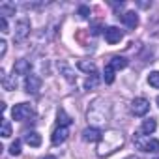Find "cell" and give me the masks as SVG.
<instances>
[{
    "instance_id": "cell-9",
    "label": "cell",
    "mask_w": 159,
    "mask_h": 159,
    "mask_svg": "<svg viewBox=\"0 0 159 159\" xmlns=\"http://www.w3.org/2000/svg\"><path fill=\"white\" fill-rule=\"evenodd\" d=\"M101 137H103V133H101L98 127H86V129L83 131V139H84L86 142H99Z\"/></svg>"
},
{
    "instance_id": "cell-23",
    "label": "cell",
    "mask_w": 159,
    "mask_h": 159,
    "mask_svg": "<svg viewBox=\"0 0 159 159\" xmlns=\"http://www.w3.org/2000/svg\"><path fill=\"white\" fill-rule=\"evenodd\" d=\"M10 153H11V155H19V153H21V140L11 142V146H10Z\"/></svg>"
},
{
    "instance_id": "cell-24",
    "label": "cell",
    "mask_w": 159,
    "mask_h": 159,
    "mask_svg": "<svg viewBox=\"0 0 159 159\" xmlns=\"http://www.w3.org/2000/svg\"><path fill=\"white\" fill-rule=\"evenodd\" d=\"M79 15H81L83 19H88V15H90V8H88V6H81V8H79Z\"/></svg>"
},
{
    "instance_id": "cell-5",
    "label": "cell",
    "mask_w": 159,
    "mask_h": 159,
    "mask_svg": "<svg viewBox=\"0 0 159 159\" xmlns=\"http://www.w3.org/2000/svg\"><path fill=\"white\" fill-rule=\"evenodd\" d=\"M135 144L139 146V150L142 152H152V153H157L159 152V140L157 139H137Z\"/></svg>"
},
{
    "instance_id": "cell-27",
    "label": "cell",
    "mask_w": 159,
    "mask_h": 159,
    "mask_svg": "<svg viewBox=\"0 0 159 159\" xmlns=\"http://www.w3.org/2000/svg\"><path fill=\"white\" fill-rule=\"evenodd\" d=\"M41 159H56L54 155H45V157H41Z\"/></svg>"
},
{
    "instance_id": "cell-26",
    "label": "cell",
    "mask_w": 159,
    "mask_h": 159,
    "mask_svg": "<svg viewBox=\"0 0 159 159\" xmlns=\"http://www.w3.org/2000/svg\"><path fill=\"white\" fill-rule=\"evenodd\" d=\"M6 47H8V43H6L4 39H0V56L6 54Z\"/></svg>"
},
{
    "instance_id": "cell-21",
    "label": "cell",
    "mask_w": 159,
    "mask_h": 159,
    "mask_svg": "<svg viewBox=\"0 0 159 159\" xmlns=\"http://www.w3.org/2000/svg\"><path fill=\"white\" fill-rule=\"evenodd\" d=\"M2 137H4V139L11 137V124H10V120H6V118H2Z\"/></svg>"
},
{
    "instance_id": "cell-10",
    "label": "cell",
    "mask_w": 159,
    "mask_h": 159,
    "mask_svg": "<svg viewBox=\"0 0 159 159\" xmlns=\"http://www.w3.org/2000/svg\"><path fill=\"white\" fill-rule=\"evenodd\" d=\"M122 21H124V25H125L127 28H131V30H135V28L139 26V15H137L135 11L124 13V15H122Z\"/></svg>"
},
{
    "instance_id": "cell-20",
    "label": "cell",
    "mask_w": 159,
    "mask_h": 159,
    "mask_svg": "<svg viewBox=\"0 0 159 159\" xmlns=\"http://www.w3.org/2000/svg\"><path fill=\"white\" fill-rule=\"evenodd\" d=\"M148 84L153 88H159V71H152L148 75Z\"/></svg>"
},
{
    "instance_id": "cell-14",
    "label": "cell",
    "mask_w": 159,
    "mask_h": 159,
    "mask_svg": "<svg viewBox=\"0 0 159 159\" xmlns=\"http://www.w3.org/2000/svg\"><path fill=\"white\" fill-rule=\"evenodd\" d=\"M155 127H157V122H155L153 118H148V120L142 122V125H140V133H142V135H150V133L155 131Z\"/></svg>"
},
{
    "instance_id": "cell-18",
    "label": "cell",
    "mask_w": 159,
    "mask_h": 159,
    "mask_svg": "<svg viewBox=\"0 0 159 159\" xmlns=\"http://www.w3.org/2000/svg\"><path fill=\"white\" fill-rule=\"evenodd\" d=\"M103 79H105V83H107V84H112V83H114V69H112L109 64L105 66V71H103Z\"/></svg>"
},
{
    "instance_id": "cell-16",
    "label": "cell",
    "mask_w": 159,
    "mask_h": 159,
    "mask_svg": "<svg viewBox=\"0 0 159 159\" xmlns=\"http://www.w3.org/2000/svg\"><path fill=\"white\" fill-rule=\"evenodd\" d=\"M98 84H99V75H98V73H92V75L86 77V81H84V88H86V90H92V88H96Z\"/></svg>"
},
{
    "instance_id": "cell-28",
    "label": "cell",
    "mask_w": 159,
    "mask_h": 159,
    "mask_svg": "<svg viewBox=\"0 0 159 159\" xmlns=\"http://www.w3.org/2000/svg\"><path fill=\"white\" fill-rule=\"evenodd\" d=\"M125 159H139V157H135V155H129V157H125Z\"/></svg>"
},
{
    "instance_id": "cell-29",
    "label": "cell",
    "mask_w": 159,
    "mask_h": 159,
    "mask_svg": "<svg viewBox=\"0 0 159 159\" xmlns=\"http://www.w3.org/2000/svg\"><path fill=\"white\" fill-rule=\"evenodd\" d=\"M155 101H157V105H159V96H157V99H155Z\"/></svg>"
},
{
    "instance_id": "cell-13",
    "label": "cell",
    "mask_w": 159,
    "mask_h": 159,
    "mask_svg": "<svg viewBox=\"0 0 159 159\" xmlns=\"http://www.w3.org/2000/svg\"><path fill=\"white\" fill-rule=\"evenodd\" d=\"M109 66H111L114 71H120V69L127 67V58H124V56H114V58H111Z\"/></svg>"
},
{
    "instance_id": "cell-12",
    "label": "cell",
    "mask_w": 159,
    "mask_h": 159,
    "mask_svg": "<svg viewBox=\"0 0 159 159\" xmlns=\"http://www.w3.org/2000/svg\"><path fill=\"white\" fill-rule=\"evenodd\" d=\"M25 142L30 144V146H34V148H38V146L41 144V135H39L38 131H28V133L25 135Z\"/></svg>"
},
{
    "instance_id": "cell-6",
    "label": "cell",
    "mask_w": 159,
    "mask_h": 159,
    "mask_svg": "<svg viewBox=\"0 0 159 159\" xmlns=\"http://www.w3.org/2000/svg\"><path fill=\"white\" fill-rule=\"evenodd\" d=\"M41 88V79L34 73H30L28 77H25V90L28 94H38Z\"/></svg>"
},
{
    "instance_id": "cell-1",
    "label": "cell",
    "mask_w": 159,
    "mask_h": 159,
    "mask_svg": "<svg viewBox=\"0 0 159 159\" xmlns=\"http://www.w3.org/2000/svg\"><path fill=\"white\" fill-rule=\"evenodd\" d=\"M122 144H124V135H122L120 131L103 133V137H101V140H99V146H98V155H99V157L111 155V153H114Z\"/></svg>"
},
{
    "instance_id": "cell-25",
    "label": "cell",
    "mask_w": 159,
    "mask_h": 159,
    "mask_svg": "<svg viewBox=\"0 0 159 159\" xmlns=\"http://www.w3.org/2000/svg\"><path fill=\"white\" fill-rule=\"evenodd\" d=\"M0 30H2L4 34L8 32V21H6V17H0Z\"/></svg>"
},
{
    "instance_id": "cell-3",
    "label": "cell",
    "mask_w": 159,
    "mask_h": 159,
    "mask_svg": "<svg viewBox=\"0 0 159 159\" xmlns=\"http://www.w3.org/2000/svg\"><path fill=\"white\" fill-rule=\"evenodd\" d=\"M28 34H30V21L26 19V17H23V19H19L17 21V25H15V41L17 43H23L26 38H28Z\"/></svg>"
},
{
    "instance_id": "cell-17",
    "label": "cell",
    "mask_w": 159,
    "mask_h": 159,
    "mask_svg": "<svg viewBox=\"0 0 159 159\" xmlns=\"http://www.w3.org/2000/svg\"><path fill=\"white\" fill-rule=\"evenodd\" d=\"M0 15H2V17H6V15H15V6L10 4V2L0 4Z\"/></svg>"
},
{
    "instance_id": "cell-4",
    "label": "cell",
    "mask_w": 159,
    "mask_h": 159,
    "mask_svg": "<svg viewBox=\"0 0 159 159\" xmlns=\"http://www.w3.org/2000/svg\"><path fill=\"white\" fill-rule=\"evenodd\" d=\"M150 111V101L144 99V98H135L131 101V112L135 116H144L146 112Z\"/></svg>"
},
{
    "instance_id": "cell-15",
    "label": "cell",
    "mask_w": 159,
    "mask_h": 159,
    "mask_svg": "<svg viewBox=\"0 0 159 159\" xmlns=\"http://www.w3.org/2000/svg\"><path fill=\"white\" fill-rule=\"evenodd\" d=\"M77 67L81 69V71H84V73H88V75L96 73V64L94 62H88V60H79L77 62Z\"/></svg>"
},
{
    "instance_id": "cell-8",
    "label": "cell",
    "mask_w": 159,
    "mask_h": 159,
    "mask_svg": "<svg viewBox=\"0 0 159 159\" xmlns=\"http://www.w3.org/2000/svg\"><path fill=\"white\" fill-rule=\"evenodd\" d=\"M67 135H69V127H64V125H58L54 131H52V137H51V142L54 144V146H58V144H62V142H66V139H67Z\"/></svg>"
},
{
    "instance_id": "cell-19",
    "label": "cell",
    "mask_w": 159,
    "mask_h": 159,
    "mask_svg": "<svg viewBox=\"0 0 159 159\" xmlns=\"http://www.w3.org/2000/svg\"><path fill=\"white\" fill-rule=\"evenodd\" d=\"M71 122H73V120H71V118H69V116L64 112V109H60V111H58V125H64V127H67Z\"/></svg>"
},
{
    "instance_id": "cell-30",
    "label": "cell",
    "mask_w": 159,
    "mask_h": 159,
    "mask_svg": "<svg viewBox=\"0 0 159 159\" xmlns=\"http://www.w3.org/2000/svg\"><path fill=\"white\" fill-rule=\"evenodd\" d=\"M155 159H159V157H155Z\"/></svg>"
},
{
    "instance_id": "cell-7",
    "label": "cell",
    "mask_w": 159,
    "mask_h": 159,
    "mask_svg": "<svg viewBox=\"0 0 159 159\" xmlns=\"http://www.w3.org/2000/svg\"><path fill=\"white\" fill-rule=\"evenodd\" d=\"M103 34H105V41H107V43H111V45L120 43V39L124 38V32H122L120 28H116V26H107Z\"/></svg>"
},
{
    "instance_id": "cell-22",
    "label": "cell",
    "mask_w": 159,
    "mask_h": 159,
    "mask_svg": "<svg viewBox=\"0 0 159 159\" xmlns=\"http://www.w3.org/2000/svg\"><path fill=\"white\" fill-rule=\"evenodd\" d=\"M60 69L64 71V77L67 79L69 83H73V81H75V77H73V71H71V69H69V67H67L66 64H60Z\"/></svg>"
},
{
    "instance_id": "cell-2",
    "label": "cell",
    "mask_w": 159,
    "mask_h": 159,
    "mask_svg": "<svg viewBox=\"0 0 159 159\" xmlns=\"http://www.w3.org/2000/svg\"><path fill=\"white\" fill-rule=\"evenodd\" d=\"M11 116H13V120H17V122H25V120H28V118L34 116V109H32V105H28V103H19V105H15V107L11 109Z\"/></svg>"
},
{
    "instance_id": "cell-11",
    "label": "cell",
    "mask_w": 159,
    "mask_h": 159,
    "mask_svg": "<svg viewBox=\"0 0 159 159\" xmlns=\"http://www.w3.org/2000/svg\"><path fill=\"white\" fill-rule=\"evenodd\" d=\"M30 67H32V66H30L28 60H17L15 66H13V73H15V75H26V77H28V75H30Z\"/></svg>"
}]
</instances>
